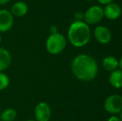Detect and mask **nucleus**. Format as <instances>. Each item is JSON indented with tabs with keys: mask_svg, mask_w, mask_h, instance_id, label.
<instances>
[{
	"mask_svg": "<svg viewBox=\"0 0 122 121\" xmlns=\"http://www.w3.org/2000/svg\"><path fill=\"white\" fill-rule=\"evenodd\" d=\"M49 121H50V120H49Z\"/></svg>",
	"mask_w": 122,
	"mask_h": 121,
	"instance_id": "24",
	"label": "nucleus"
},
{
	"mask_svg": "<svg viewBox=\"0 0 122 121\" xmlns=\"http://www.w3.org/2000/svg\"><path fill=\"white\" fill-rule=\"evenodd\" d=\"M94 37L101 44H108L111 40L112 34L111 30L106 26H97L94 29Z\"/></svg>",
	"mask_w": 122,
	"mask_h": 121,
	"instance_id": "8",
	"label": "nucleus"
},
{
	"mask_svg": "<svg viewBox=\"0 0 122 121\" xmlns=\"http://www.w3.org/2000/svg\"><path fill=\"white\" fill-rule=\"evenodd\" d=\"M104 17L109 20H116L121 15V8L116 3H111L106 5L104 8Z\"/></svg>",
	"mask_w": 122,
	"mask_h": 121,
	"instance_id": "9",
	"label": "nucleus"
},
{
	"mask_svg": "<svg viewBox=\"0 0 122 121\" xmlns=\"http://www.w3.org/2000/svg\"><path fill=\"white\" fill-rule=\"evenodd\" d=\"M86 1H88V2H93V1H95V0H86Z\"/></svg>",
	"mask_w": 122,
	"mask_h": 121,
	"instance_id": "23",
	"label": "nucleus"
},
{
	"mask_svg": "<svg viewBox=\"0 0 122 121\" xmlns=\"http://www.w3.org/2000/svg\"><path fill=\"white\" fill-rule=\"evenodd\" d=\"M25 121H36V120H25Z\"/></svg>",
	"mask_w": 122,
	"mask_h": 121,
	"instance_id": "22",
	"label": "nucleus"
},
{
	"mask_svg": "<svg viewBox=\"0 0 122 121\" xmlns=\"http://www.w3.org/2000/svg\"><path fill=\"white\" fill-rule=\"evenodd\" d=\"M119 66L121 68V70L122 71V57H121V59L119 60Z\"/></svg>",
	"mask_w": 122,
	"mask_h": 121,
	"instance_id": "19",
	"label": "nucleus"
},
{
	"mask_svg": "<svg viewBox=\"0 0 122 121\" xmlns=\"http://www.w3.org/2000/svg\"><path fill=\"white\" fill-rule=\"evenodd\" d=\"M104 109L106 112L116 115L122 111V96L120 95H111L104 102Z\"/></svg>",
	"mask_w": 122,
	"mask_h": 121,
	"instance_id": "5",
	"label": "nucleus"
},
{
	"mask_svg": "<svg viewBox=\"0 0 122 121\" xmlns=\"http://www.w3.org/2000/svg\"><path fill=\"white\" fill-rule=\"evenodd\" d=\"M28 12V5L23 1H18L13 4L10 10V13H12L13 17L21 18L25 16Z\"/></svg>",
	"mask_w": 122,
	"mask_h": 121,
	"instance_id": "10",
	"label": "nucleus"
},
{
	"mask_svg": "<svg viewBox=\"0 0 122 121\" xmlns=\"http://www.w3.org/2000/svg\"><path fill=\"white\" fill-rule=\"evenodd\" d=\"M66 38L64 35L57 32H52L46 41V49L51 55H58L65 50Z\"/></svg>",
	"mask_w": 122,
	"mask_h": 121,
	"instance_id": "3",
	"label": "nucleus"
},
{
	"mask_svg": "<svg viewBox=\"0 0 122 121\" xmlns=\"http://www.w3.org/2000/svg\"><path fill=\"white\" fill-rule=\"evenodd\" d=\"M102 66L106 71L111 72L117 69V67L119 66V60H117V58H116L115 57L109 56L104 58L102 61Z\"/></svg>",
	"mask_w": 122,
	"mask_h": 121,
	"instance_id": "13",
	"label": "nucleus"
},
{
	"mask_svg": "<svg viewBox=\"0 0 122 121\" xmlns=\"http://www.w3.org/2000/svg\"><path fill=\"white\" fill-rule=\"evenodd\" d=\"M10 79L8 76V75L4 72H0V91L7 89L9 86Z\"/></svg>",
	"mask_w": 122,
	"mask_h": 121,
	"instance_id": "15",
	"label": "nucleus"
},
{
	"mask_svg": "<svg viewBox=\"0 0 122 121\" xmlns=\"http://www.w3.org/2000/svg\"><path fill=\"white\" fill-rule=\"evenodd\" d=\"M101 4H103V5H107L111 3H113L114 0H97Z\"/></svg>",
	"mask_w": 122,
	"mask_h": 121,
	"instance_id": "16",
	"label": "nucleus"
},
{
	"mask_svg": "<svg viewBox=\"0 0 122 121\" xmlns=\"http://www.w3.org/2000/svg\"><path fill=\"white\" fill-rule=\"evenodd\" d=\"M17 117V111L13 108H7L0 113L1 121H13Z\"/></svg>",
	"mask_w": 122,
	"mask_h": 121,
	"instance_id": "14",
	"label": "nucleus"
},
{
	"mask_svg": "<svg viewBox=\"0 0 122 121\" xmlns=\"http://www.w3.org/2000/svg\"><path fill=\"white\" fill-rule=\"evenodd\" d=\"M14 17L8 9L0 10V32H6L13 28Z\"/></svg>",
	"mask_w": 122,
	"mask_h": 121,
	"instance_id": "7",
	"label": "nucleus"
},
{
	"mask_svg": "<svg viewBox=\"0 0 122 121\" xmlns=\"http://www.w3.org/2000/svg\"><path fill=\"white\" fill-rule=\"evenodd\" d=\"M71 71L80 81H91L97 76V62L91 56L80 54L76 56L71 62Z\"/></svg>",
	"mask_w": 122,
	"mask_h": 121,
	"instance_id": "1",
	"label": "nucleus"
},
{
	"mask_svg": "<svg viewBox=\"0 0 122 121\" xmlns=\"http://www.w3.org/2000/svg\"><path fill=\"white\" fill-rule=\"evenodd\" d=\"M107 121H121V120H120L119 117H117L116 115H112V116H111L108 119Z\"/></svg>",
	"mask_w": 122,
	"mask_h": 121,
	"instance_id": "17",
	"label": "nucleus"
},
{
	"mask_svg": "<svg viewBox=\"0 0 122 121\" xmlns=\"http://www.w3.org/2000/svg\"><path fill=\"white\" fill-rule=\"evenodd\" d=\"M109 82L111 86L116 89L122 88V71L121 69L111 71L109 76Z\"/></svg>",
	"mask_w": 122,
	"mask_h": 121,
	"instance_id": "12",
	"label": "nucleus"
},
{
	"mask_svg": "<svg viewBox=\"0 0 122 121\" xmlns=\"http://www.w3.org/2000/svg\"><path fill=\"white\" fill-rule=\"evenodd\" d=\"M9 2L10 0H0V5H5L9 3Z\"/></svg>",
	"mask_w": 122,
	"mask_h": 121,
	"instance_id": "18",
	"label": "nucleus"
},
{
	"mask_svg": "<svg viewBox=\"0 0 122 121\" xmlns=\"http://www.w3.org/2000/svg\"><path fill=\"white\" fill-rule=\"evenodd\" d=\"M12 61L10 52L4 47H0V72H3L9 67Z\"/></svg>",
	"mask_w": 122,
	"mask_h": 121,
	"instance_id": "11",
	"label": "nucleus"
},
{
	"mask_svg": "<svg viewBox=\"0 0 122 121\" xmlns=\"http://www.w3.org/2000/svg\"><path fill=\"white\" fill-rule=\"evenodd\" d=\"M92 33L88 24L82 21H75L70 25L67 37L71 44L76 47H82L91 40Z\"/></svg>",
	"mask_w": 122,
	"mask_h": 121,
	"instance_id": "2",
	"label": "nucleus"
},
{
	"mask_svg": "<svg viewBox=\"0 0 122 121\" xmlns=\"http://www.w3.org/2000/svg\"><path fill=\"white\" fill-rule=\"evenodd\" d=\"M104 18V11L98 5L92 6L85 12L83 15L84 21L88 25H94L100 23Z\"/></svg>",
	"mask_w": 122,
	"mask_h": 121,
	"instance_id": "4",
	"label": "nucleus"
},
{
	"mask_svg": "<svg viewBox=\"0 0 122 121\" xmlns=\"http://www.w3.org/2000/svg\"><path fill=\"white\" fill-rule=\"evenodd\" d=\"M1 42H2V36H1V34H0V44H1Z\"/></svg>",
	"mask_w": 122,
	"mask_h": 121,
	"instance_id": "21",
	"label": "nucleus"
},
{
	"mask_svg": "<svg viewBox=\"0 0 122 121\" xmlns=\"http://www.w3.org/2000/svg\"><path fill=\"white\" fill-rule=\"evenodd\" d=\"M51 116V107L47 102H39L34 109L36 121H49Z\"/></svg>",
	"mask_w": 122,
	"mask_h": 121,
	"instance_id": "6",
	"label": "nucleus"
},
{
	"mask_svg": "<svg viewBox=\"0 0 122 121\" xmlns=\"http://www.w3.org/2000/svg\"><path fill=\"white\" fill-rule=\"evenodd\" d=\"M119 118H120V120L122 121V111L120 113V117H119Z\"/></svg>",
	"mask_w": 122,
	"mask_h": 121,
	"instance_id": "20",
	"label": "nucleus"
}]
</instances>
